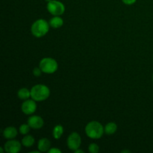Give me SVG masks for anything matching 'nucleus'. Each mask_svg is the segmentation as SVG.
<instances>
[{
	"mask_svg": "<svg viewBox=\"0 0 153 153\" xmlns=\"http://www.w3.org/2000/svg\"><path fill=\"white\" fill-rule=\"evenodd\" d=\"M34 137L32 135H30V134H25L23 137V138L21 140V143H22V146H24L25 147H31L34 144Z\"/></svg>",
	"mask_w": 153,
	"mask_h": 153,
	"instance_id": "13",
	"label": "nucleus"
},
{
	"mask_svg": "<svg viewBox=\"0 0 153 153\" xmlns=\"http://www.w3.org/2000/svg\"><path fill=\"white\" fill-rule=\"evenodd\" d=\"M136 1H137V0H122L124 4H127V5H131V4H134V3L136 2Z\"/></svg>",
	"mask_w": 153,
	"mask_h": 153,
	"instance_id": "20",
	"label": "nucleus"
},
{
	"mask_svg": "<svg viewBox=\"0 0 153 153\" xmlns=\"http://www.w3.org/2000/svg\"><path fill=\"white\" fill-rule=\"evenodd\" d=\"M45 1H46V2H49V1H52V0H45Z\"/></svg>",
	"mask_w": 153,
	"mask_h": 153,
	"instance_id": "25",
	"label": "nucleus"
},
{
	"mask_svg": "<svg viewBox=\"0 0 153 153\" xmlns=\"http://www.w3.org/2000/svg\"><path fill=\"white\" fill-rule=\"evenodd\" d=\"M22 143L16 140H8L4 145V149L7 153H18L22 148Z\"/></svg>",
	"mask_w": 153,
	"mask_h": 153,
	"instance_id": "7",
	"label": "nucleus"
},
{
	"mask_svg": "<svg viewBox=\"0 0 153 153\" xmlns=\"http://www.w3.org/2000/svg\"><path fill=\"white\" fill-rule=\"evenodd\" d=\"M17 97L22 100H26L31 97V91L26 88H22L18 91Z\"/></svg>",
	"mask_w": 153,
	"mask_h": 153,
	"instance_id": "15",
	"label": "nucleus"
},
{
	"mask_svg": "<svg viewBox=\"0 0 153 153\" xmlns=\"http://www.w3.org/2000/svg\"><path fill=\"white\" fill-rule=\"evenodd\" d=\"M43 73L41 70V69L40 67H34V70H33V75H34L35 77H40L41 73Z\"/></svg>",
	"mask_w": 153,
	"mask_h": 153,
	"instance_id": "19",
	"label": "nucleus"
},
{
	"mask_svg": "<svg viewBox=\"0 0 153 153\" xmlns=\"http://www.w3.org/2000/svg\"><path fill=\"white\" fill-rule=\"evenodd\" d=\"M47 10L53 16H61L65 11V6L58 0H52L47 3Z\"/></svg>",
	"mask_w": 153,
	"mask_h": 153,
	"instance_id": "5",
	"label": "nucleus"
},
{
	"mask_svg": "<svg viewBox=\"0 0 153 153\" xmlns=\"http://www.w3.org/2000/svg\"><path fill=\"white\" fill-rule=\"evenodd\" d=\"M30 128H31V127L28 123H23L19 126V131L22 135H25V134H28L29 133Z\"/></svg>",
	"mask_w": 153,
	"mask_h": 153,
	"instance_id": "17",
	"label": "nucleus"
},
{
	"mask_svg": "<svg viewBox=\"0 0 153 153\" xmlns=\"http://www.w3.org/2000/svg\"><path fill=\"white\" fill-rule=\"evenodd\" d=\"M51 148V142L50 140L46 137H43L40 138L38 140L37 143V149L40 152H46L49 150Z\"/></svg>",
	"mask_w": 153,
	"mask_h": 153,
	"instance_id": "10",
	"label": "nucleus"
},
{
	"mask_svg": "<svg viewBox=\"0 0 153 153\" xmlns=\"http://www.w3.org/2000/svg\"><path fill=\"white\" fill-rule=\"evenodd\" d=\"M152 80H153V75H152Z\"/></svg>",
	"mask_w": 153,
	"mask_h": 153,
	"instance_id": "26",
	"label": "nucleus"
},
{
	"mask_svg": "<svg viewBox=\"0 0 153 153\" xmlns=\"http://www.w3.org/2000/svg\"><path fill=\"white\" fill-rule=\"evenodd\" d=\"M75 153H84V152L82 150H80L79 149H78L77 150L75 151Z\"/></svg>",
	"mask_w": 153,
	"mask_h": 153,
	"instance_id": "22",
	"label": "nucleus"
},
{
	"mask_svg": "<svg viewBox=\"0 0 153 153\" xmlns=\"http://www.w3.org/2000/svg\"><path fill=\"white\" fill-rule=\"evenodd\" d=\"M50 27L53 28H59L64 25V19L59 16H55L49 21Z\"/></svg>",
	"mask_w": 153,
	"mask_h": 153,
	"instance_id": "12",
	"label": "nucleus"
},
{
	"mask_svg": "<svg viewBox=\"0 0 153 153\" xmlns=\"http://www.w3.org/2000/svg\"><path fill=\"white\" fill-rule=\"evenodd\" d=\"M17 129L13 126H8L6 127L2 131L3 137L7 140H11L14 139L17 136Z\"/></svg>",
	"mask_w": 153,
	"mask_h": 153,
	"instance_id": "11",
	"label": "nucleus"
},
{
	"mask_svg": "<svg viewBox=\"0 0 153 153\" xmlns=\"http://www.w3.org/2000/svg\"><path fill=\"white\" fill-rule=\"evenodd\" d=\"M27 123L30 126L31 128L33 129H40L44 125V120L43 118L38 115H34L30 117L28 119Z\"/></svg>",
	"mask_w": 153,
	"mask_h": 153,
	"instance_id": "9",
	"label": "nucleus"
},
{
	"mask_svg": "<svg viewBox=\"0 0 153 153\" xmlns=\"http://www.w3.org/2000/svg\"><path fill=\"white\" fill-rule=\"evenodd\" d=\"M67 144L69 149L74 152L79 149L82 144V138L79 133L72 132L67 137Z\"/></svg>",
	"mask_w": 153,
	"mask_h": 153,
	"instance_id": "6",
	"label": "nucleus"
},
{
	"mask_svg": "<svg viewBox=\"0 0 153 153\" xmlns=\"http://www.w3.org/2000/svg\"><path fill=\"white\" fill-rule=\"evenodd\" d=\"M124 152H130L129 150H123L122 151V153H124Z\"/></svg>",
	"mask_w": 153,
	"mask_h": 153,
	"instance_id": "24",
	"label": "nucleus"
},
{
	"mask_svg": "<svg viewBox=\"0 0 153 153\" xmlns=\"http://www.w3.org/2000/svg\"><path fill=\"white\" fill-rule=\"evenodd\" d=\"M64 134V127L61 125H56L53 128L52 131V136L55 139L58 140L62 137Z\"/></svg>",
	"mask_w": 153,
	"mask_h": 153,
	"instance_id": "16",
	"label": "nucleus"
},
{
	"mask_svg": "<svg viewBox=\"0 0 153 153\" xmlns=\"http://www.w3.org/2000/svg\"><path fill=\"white\" fill-rule=\"evenodd\" d=\"M0 151H1V152H5V150H4V149H3V147H1V148H0Z\"/></svg>",
	"mask_w": 153,
	"mask_h": 153,
	"instance_id": "23",
	"label": "nucleus"
},
{
	"mask_svg": "<svg viewBox=\"0 0 153 153\" xmlns=\"http://www.w3.org/2000/svg\"><path fill=\"white\" fill-rule=\"evenodd\" d=\"M49 22L44 19H39L34 21L31 27V34L36 37H42L46 35L49 31Z\"/></svg>",
	"mask_w": 153,
	"mask_h": 153,
	"instance_id": "3",
	"label": "nucleus"
},
{
	"mask_svg": "<svg viewBox=\"0 0 153 153\" xmlns=\"http://www.w3.org/2000/svg\"><path fill=\"white\" fill-rule=\"evenodd\" d=\"M21 110L22 113L26 115H31L34 114L37 110V104L36 101L32 100H24L21 105Z\"/></svg>",
	"mask_w": 153,
	"mask_h": 153,
	"instance_id": "8",
	"label": "nucleus"
},
{
	"mask_svg": "<svg viewBox=\"0 0 153 153\" xmlns=\"http://www.w3.org/2000/svg\"><path fill=\"white\" fill-rule=\"evenodd\" d=\"M49 153H61V150L58 148H50L49 150L48 151Z\"/></svg>",
	"mask_w": 153,
	"mask_h": 153,
	"instance_id": "21",
	"label": "nucleus"
},
{
	"mask_svg": "<svg viewBox=\"0 0 153 153\" xmlns=\"http://www.w3.org/2000/svg\"><path fill=\"white\" fill-rule=\"evenodd\" d=\"M117 130V125L114 122H110L105 126V133L108 135L114 134Z\"/></svg>",
	"mask_w": 153,
	"mask_h": 153,
	"instance_id": "14",
	"label": "nucleus"
},
{
	"mask_svg": "<svg viewBox=\"0 0 153 153\" xmlns=\"http://www.w3.org/2000/svg\"><path fill=\"white\" fill-rule=\"evenodd\" d=\"M88 151L91 153H98L100 152V146L95 143H92L88 146Z\"/></svg>",
	"mask_w": 153,
	"mask_h": 153,
	"instance_id": "18",
	"label": "nucleus"
},
{
	"mask_svg": "<svg viewBox=\"0 0 153 153\" xmlns=\"http://www.w3.org/2000/svg\"><path fill=\"white\" fill-rule=\"evenodd\" d=\"M39 67L42 72L46 74H52L58 70V62L54 58H43L39 63Z\"/></svg>",
	"mask_w": 153,
	"mask_h": 153,
	"instance_id": "4",
	"label": "nucleus"
},
{
	"mask_svg": "<svg viewBox=\"0 0 153 153\" xmlns=\"http://www.w3.org/2000/svg\"><path fill=\"white\" fill-rule=\"evenodd\" d=\"M50 96V90L46 85H36L31 89V97L36 102H42L47 100Z\"/></svg>",
	"mask_w": 153,
	"mask_h": 153,
	"instance_id": "2",
	"label": "nucleus"
},
{
	"mask_svg": "<svg viewBox=\"0 0 153 153\" xmlns=\"http://www.w3.org/2000/svg\"><path fill=\"white\" fill-rule=\"evenodd\" d=\"M105 132V127L98 121H91L85 126V133L91 139H100Z\"/></svg>",
	"mask_w": 153,
	"mask_h": 153,
	"instance_id": "1",
	"label": "nucleus"
}]
</instances>
